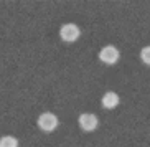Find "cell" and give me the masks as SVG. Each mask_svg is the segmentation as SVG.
<instances>
[{"mask_svg": "<svg viewBox=\"0 0 150 147\" xmlns=\"http://www.w3.org/2000/svg\"><path fill=\"white\" fill-rule=\"evenodd\" d=\"M58 124H59V121L53 112H43L38 117V127L45 132H53L58 127Z\"/></svg>", "mask_w": 150, "mask_h": 147, "instance_id": "1", "label": "cell"}, {"mask_svg": "<svg viewBox=\"0 0 150 147\" xmlns=\"http://www.w3.org/2000/svg\"><path fill=\"white\" fill-rule=\"evenodd\" d=\"M79 35H81V30H79L78 25H74V23H64L61 27V30H59V36H61L64 41H68V43L76 41L79 38Z\"/></svg>", "mask_w": 150, "mask_h": 147, "instance_id": "2", "label": "cell"}, {"mask_svg": "<svg viewBox=\"0 0 150 147\" xmlns=\"http://www.w3.org/2000/svg\"><path fill=\"white\" fill-rule=\"evenodd\" d=\"M119 56H120L119 50L115 48V46H112V45H107V46H104L99 51V60L102 63H106V65H114V63H117Z\"/></svg>", "mask_w": 150, "mask_h": 147, "instance_id": "3", "label": "cell"}, {"mask_svg": "<svg viewBox=\"0 0 150 147\" xmlns=\"http://www.w3.org/2000/svg\"><path fill=\"white\" fill-rule=\"evenodd\" d=\"M78 122H79V127L83 131H86V132H91V131H94L97 126H99V119H97L94 114H91V112L81 114L79 119H78Z\"/></svg>", "mask_w": 150, "mask_h": 147, "instance_id": "4", "label": "cell"}, {"mask_svg": "<svg viewBox=\"0 0 150 147\" xmlns=\"http://www.w3.org/2000/svg\"><path fill=\"white\" fill-rule=\"evenodd\" d=\"M101 103L106 109H114V107H117V104L120 103V98H119V94L114 93V91H107V93L102 96Z\"/></svg>", "mask_w": 150, "mask_h": 147, "instance_id": "5", "label": "cell"}, {"mask_svg": "<svg viewBox=\"0 0 150 147\" xmlns=\"http://www.w3.org/2000/svg\"><path fill=\"white\" fill-rule=\"evenodd\" d=\"M0 147H18V139L13 136H4L0 139Z\"/></svg>", "mask_w": 150, "mask_h": 147, "instance_id": "6", "label": "cell"}, {"mask_svg": "<svg viewBox=\"0 0 150 147\" xmlns=\"http://www.w3.org/2000/svg\"><path fill=\"white\" fill-rule=\"evenodd\" d=\"M140 60L145 63V65H149V66H150V45H149V46H144V48H142V51H140Z\"/></svg>", "mask_w": 150, "mask_h": 147, "instance_id": "7", "label": "cell"}]
</instances>
